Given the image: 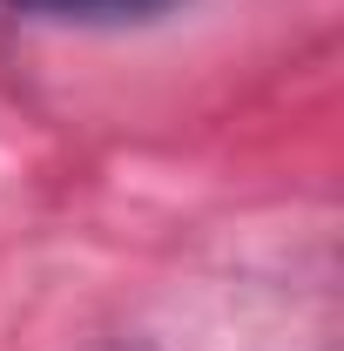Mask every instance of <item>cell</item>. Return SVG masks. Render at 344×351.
I'll use <instances>...</instances> for the list:
<instances>
[{
  "mask_svg": "<svg viewBox=\"0 0 344 351\" xmlns=\"http://www.w3.org/2000/svg\"><path fill=\"white\" fill-rule=\"evenodd\" d=\"M21 7H47V14H156L162 0H21Z\"/></svg>",
  "mask_w": 344,
  "mask_h": 351,
  "instance_id": "obj_1",
  "label": "cell"
}]
</instances>
